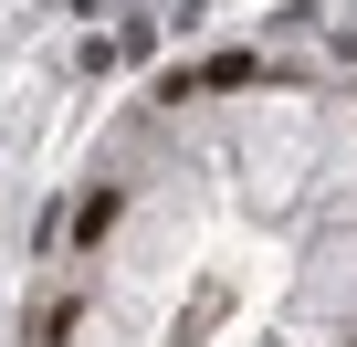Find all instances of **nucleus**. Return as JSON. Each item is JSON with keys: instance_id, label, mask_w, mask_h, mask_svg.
Here are the masks:
<instances>
[{"instance_id": "nucleus-1", "label": "nucleus", "mask_w": 357, "mask_h": 347, "mask_svg": "<svg viewBox=\"0 0 357 347\" xmlns=\"http://www.w3.org/2000/svg\"><path fill=\"white\" fill-rule=\"evenodd\" d=\"M105 232H116V190H95V200L74 211V242H105Z\"/></svg>"}]
</instances>
